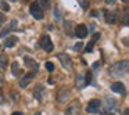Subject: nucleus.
Segmentation results:
<instances>
[{
  "mask_svg": "<svg viewBox=\"0 0 129 115\" xmlns=\"http://www.w3.org/2000/svg\"><path fill=\"white\" fill-rule=\"evenodd\" d=\"M67 93L68 92L65 89H62L61 92H60V94H58V101H60V103H64V101H65V98H67V97H65L64 94H67Z\"/></svg>",
  "mask_w": 129,
  "mask_h": 115,
  "instance_id": "obj_18",
  "label": "nucleus"
},
{
  "mask_svg": "<svg viewBox=\"0 0 129 115\" xmlns=\"http://www.w3.org/2000/svg\"><path fill=\"white\" fill-rule=\"evenodd\" d=\"M0 7H2V9H3L4 11H9V10H10L9 4H7V3H4V2H0Z\"/></svg>",
  "mask_w": 129,
  "mask_h": 115,
  "instance_id": "obj_21",
  "label": "nucleus"
},
{
  "mask_svg": "<svg viewBox=\"0 0 129 115\" xmlns=\"http://www.w3.org/2000/svg\"><path fill=\"white\" fill-rule=\"evenodd\" d=\"M126 73H128V61L126 60L114 64L110 69V75L111 76H122V75H126Z\"/></svg>",
  "mask_w": 129,
  "mask_h": 115,
  "instance_id": "obj_1",
  "label": "nucleus"
},
{
  "mask_svg": "<svg viewBox=\"0 0 129 115\" xmlns=\"http://www.w3.org/2000/svg\"><path fill=\"white\" fill-rule=\"evenodd\" d=\"M15 26H17V21H15V20H13L11 22H10V25L7 26V28H4L3 31L0 32V37H4V36H6V35L9 33V32H10V29L15 28Z\"/></svg>",
  "mask_w": 129,
  "mask_h": 115,
  "instance_id": "obj_11",
  "label": "nucleus"
},
{
  "mask_svg": "<svg viewBox=\"0 0 129 115\" xmlns=\"http://www.w3.org/2000/svg\"><path fill=\"white\" fill-rule=\"evenodd\" d=\"M106 21L108 24H115L117 22V13H108V11H106Z\"/></svg>",
  "mask_w": 129,
  "mask_h": 115,
  "instance_id": "obj_12",
  "label": "nucleus"
},
{
  "mask_svg": "<svg viewBox=\"0 0 129 115\" xmlns=\"http://www.w3.org/2000/svg\"><path fill=\"white\" fill-rule=\"evenodd\" d=\"M100 105H101L100 100H92L89 104H87L86 111L90 112V114H94V112H97L99 109H100Z\"/></svg>",
  "mask_w": 129,
  "mask_h": 115,
  "instance_id": "obj_5",
  "label": "nucleus"
},
{
  "mask_svg": "<svg viewBox=\"0 0 129 115\" xmlns=\"http://www.w3.org/2000/svg\"><path fill=\"white\" fill-rule=\"evenodd\" d=\"M85 86H86L85 78L82 75H78V76H76V87H78V89H83Z\"/></svg>",
  "mask_w": 129,
  "mask_h": 115,
  "instance_id": "obj_15",
  "label": "nucleus"
},
{
  "mask_svg": "<svg viewBox=\"0 0 129 115\" xmlns=\"http://www.w3.org/2000/svg\"><path fill=\"white\" fill-rule=\"evenodd\" d=\"M57 57H58L60 62H61L62 67H64L67 71L72 69V60H71L70 56H67V54H64V53H60V54H57Z\"/></svg>",
  "mask_w": 129,
  "mask_h": 115,
  "instance_id": "obj_3",
  "label": "nucleus"
},
{
  "mask_svg": "<svg viewBox=\"0 0 129 115\" xmlns=\"http://www.w3.org/2000/svg\"><path fill=\"white\" fill-rule=\"evenodd\" d=\"M7 62H9V58H7L6 54H0V68L2 69L7 67Z\"/></svg>",
  "mask_w": 129,
  "mask_h": 115,
  "instance_id": "obj_16",
  "label": "nucleus"
},
{
  "mask_svg": "<svg viewBox=\"0 0 129 115\" xmlns=\"http://www.w3.org/2000/svg\"><path fill=\"white\" fill-rule=\"evenodd\" d=\"M75 35L78 37H81V39H83V37L87 36V28L85 25H78L75 28Z\"/></svg>",
  "mask_w": 129,
  "mask_h": 115,
  "instance_id": "obj_7",
  "label": "nucleus"
},
{
  "mask_svg": "<svg viewBox=\"0 0 129 115\" xmlns=\"http://www.w3.org/2000/svg\"><path fill=\"white\" fill-rule=\"evenodd\" d=\"M17 42H18L17 36H10V37H7V39L4 40V46H6V47H13Z\"/></svg>",
  "mask_w": 129,
  "mask_h": 115,
  "instance_id": "obj_14",
  "label": "nucleus"
},
{
  "mask_svg": "<svg viewBox=\"0 0 129 115\" xmlns=\"http://www.w3.org/2000/svg\"><path fill=\"white\" fill-rule=\"evenodd\" d=\"M11 2H15V0H11Z\"/></svg>",
  "mask_w": 129,
  "mask_h": 115,
  "instance_id": "obj_32",
  "label": "nucleus"
},
{
  "mask_svg": "<svg viewBox=\"0 0 129 115\" xmlns=\"http://www.w3.org/2000/svg\"><path fill=\"white\" fill-rule=\"evenodd\" d=\"M4 21H6V17H4V14H2V13H0V25H2Z\"/></svg>",
  "mask_w": 129,
  "mask_h": 115,
  "instance_id": "obj_25",
  "label": "nucleus"
},
{
  "mask_svg": "<svg viewBox=\"0 0 129 115\" xmlns=\"http://www.w3.org/2000/svg\"><path fill=\"white\" fill-rule=\"evenodd\" d=\"M123 2H125V3H128V0H123Z\"/></svg>",
  "mask_w": 129,
  "mask_h": 115,
  "instance_id": "obj_31",
  "label": "nucleus"
},
{
  "mask_svg": "<svg viewBox=\"0 0 129 115\" xmlns=\"http://www.w3.org/2000/svg\"><path fill=\"white\" fill-rule=\"evenodd\" d=\"M25 64H26V67L28 68H31V69H34L35 72H36L38 69H39V67H38V64H36V61H34V60H31L29 57H25Z\"/></svg>",
  "mask_w": 129,
  "mask_h": 115,
  "instance_id": "obj_10",
  "label": "nucleus"
},
{
  "mask_svg": "<svg viewBox=\"0 0 129 115\" xmlns=\"http://www.w3.org/2000/svg\"><path fill=\"white\" fill-rule=\"evenodd\" d=\"M114 2H115V0H106V3H107V4H112Z\"/></svg>",
  "mask_w": 129,
  "mask_h": 115,
  "instance_id": "obj_28",
  "label": "nucleus"
},
{
  "mask_svg": "<svg viewBox=\"0 0 129 115\" xmlns=\"http://www.w3.org/2000/svg\"><path fill=\"white\" fill-rule=\"evenodd\" d=\"M40 47H42L45 51H47V53L53 51V43H51V39H50L49 35L42 36V39H40Z\"/></svg>",
  "mask_w": 129,
  "mask_h": 115,
  "instance_id": "obj_4",
  "label": "nucleus"
},
{
  "mask_svg": "<svg viewBox=\"0 0 129 115\" xmlns=\"http://www.w3.org/2000/svg\"><path fill=\"white\" fill-rule=\"evenodd\" d=\"M54 17H56L57 20H60V18H61V11H60L58 9H56V11H54Z\"/></svg>",
  "mask_w": 129,
  "mask_h": 115,
  "instance_id": "obj_22",
  "label": "nucleus"
},
{
  "mask_svg": "<svg viewBox=\"0 0 129 115\" xmlns=\"http://www.w3.org/2000/svg\"><path fill=\"white\" fill-rule=\"evenodd\" d=\"M31 14H32V17L36 18V20H42L43 18V9H42L39 2H34V3L31 4Z\"/></svg>",
  "mask_w": 129,
  "mask_h": 115,
  "instance_id": "obj_2",
  "label": "nucleus"
},
{
  "mask_svg": "<svg viewBox=\"0 0 129 115\" xmlns=\"http://www.w3.org/2000/svg\"><path fill=\"white\" fill-rule=\"evenodd\" d=\"M45 65H46V69H47V71H50V72H53V71H54V65H53V62L47 61Z\"/></svg>",
  "mask_w": 129,
  "mask_h": 115,
  "instance_id": "obj_19",
  "label": "nucleus"
},
{
  "mask_svg": "<svg viewBox=\"0 0 129 115\" xmlns=\"http://www.w3.org/2000/svg\"><path fill=\"white\" fill-rule=\"evenodd\" d=\"M42 92H43L42 85H38V86L35 87V90H34V96H35V98H36L38 101H42Z\"/></svg>",
  "mask_w": 129,
  "mask_h": 115,
  "instance_id": "obj_13",
  "label": "nucleus"
},
{
  "mask_svg": "<svg viewBox=\"0 0 129 115\" xmlns=\"http://www.w3.org/2000/svg\"><path fill=\"white\" fill-rule=\"evenodd\" d=\"M123 115H129V109H125V111H123Z\"/></svg>",
  "mask_w": 129,
  "mask_h": 115,
  "instance_id": "obj_29",
  "label": "nucleus"
},
{
  "mask_svg": "<svg viewBox=\"0 0 129 115\" xmlns=\"http://www.w3.org/2000/svg\"><path fill=\"white\" fill-rule=\"evenodd\" d=\"M82 47H83V43H81V42H79V43H76V45L74 46V50H81Z\"/></svg>",
  "mask_w": 129,
  "mask_h": 115,
  "instance_id": "obj_24",
  "label": "nucleus"
},
{
  "mask_svg": "<svg viewBox=\"0 0 129 115\" xmlns=\"http://www.w3.org/2000/svg\"><path fill=\"white\" fill-rule=\"evenodd\" d=\"M93 45H94V42H93V40H92V42L89 43V45H87V47H86V51H87V53L93 50Z\"/></svg>",
  "mask_w": 129,
  "mask_h": 115,
  "instance_id": "obj_23",
  "label": "nucleus"
},
{
  "mask_svg": "<svg viewBox=\"0 0 129 115\" xmlns=\"http://www.w3.org/2000/svg\"><path fill=\"white\" fill-rule=\"evenodd\" d=\"M34 79V72H31V73H28V75H25V76H22V79L20 81V86L22 87H26L29 83H31V81Z\"/></svg>",
  "mask_w": 129,
  "mask_h": 115,
  "instance_id": "obj_9",
  "label": "nucleus"
},
{
  "mask_svg": "<svg viewBox=\"0 0 129 115\" xmlns=\"http://www.w3.org/2000/svg\"><path fill=\"white\" fill-rule=\"evenodd\" d=\"M83 78H85V82H86V85H89L90 82H92V73H90V72H86V75H85Z\"/></svg>",
  "mask_w": 129,
  "mask_h": 115,
  "instance_id": "obj_20",
  "label": "nucleus"
},
{
  "mask_svg": "<svg viewBox=\"0 0 129 115\" xmlns=\"http://www.w3.org/2000/svg\"><path fill=\"white\" fill-rule=\"evenodd\" d=\"M82 6H83V7H87V0H82Z\"/></svg>",
  "mask_w": 129,
  "mask_h": 115,
  "instance_id": "obj_27",
  "label": "nucleus"
},
{
  "mask_svg": "<svg viewBox=\"0 0 129 115\" xmlns=\"http://www.w3.org/2000/svg\"><path fill=\"white\" fill-rule=\"evenodd\" d=\"M65 115H79V104L78 101H74L65 111Z\"/></svg>",
  "mask_w": 129,
  "mask_h": 115,
  "instance_id": "obj_6",
  "label": "nucleus"
},
{
  "mask_svg": "<svg viewBox=\"0 0 129 115\" xmlns=\"http://www.w3.org/2000/svg\"><path fill=\"white\" fill-rule=\"evenodd\" d=\"M103 115H114V114H112L111 111H104V112H103Z\"/></svg>",
  "mask_w": 129,
  "mask_h": 115,
  "instance_id": "obj_26",
  "label": "nucleus"
},
{
  "mask_svg": "<svg viewBox=\"0 0 129 115\" xmlns=\"http://www.w3.org/2000/svg\"><path fill=\"white\" fill-rule=\"evenodd\" d=\"M13 115H24V114H22V112H14Z\"/></svg>",
  "mask_w": 129,
  "mask_h": 115,
  "instance_id": "obj_30",
  "label": "nucleus"
},
{
  "mask_svg": "<svg viewBox=\"0 0 129 115\" xmlns=\"http://www.w3.org/2000/svg\"><path fill=\"white\" fill-rule=\"evenodd\" d=\"M11 71H13V73H14L15 76H18V75H21V73H22V71H20V65H18V62H13Z\"/></svg>",
  "mask_w": 129,
  "mask_h": 115,
  "instance_id": "obj_17",
  "label": "nucleus"
},
{
  "mask_svg": "<svg viewBox=\"0 0 129 115\" xmlns=\"http://www.w3.org/2000/svg\"><path fill=\"white\" fill-rule=\"evenodd\" d=\"M111 90L115 93H119V94H122L123 92H125V86H123L122 82H114V83L111 85Z\"/></svg>",
  "mask_w": 129,
  "mask_h": 115,
  "instance_id": "obj_8",
  "label": "nucleus"
},
{
  "mask_svg": "<svg viewBox=\"0 0 129 115\" xmlns=\"http://www.w3.org/2000/svg\"><path fill=\"white\" fill-rule=\"evenodd\" d=\"M36 115H40V114H36Z\"/></svg>",
  "mask_w": 129,
  "mask_h": 115,
  "instance_id": "obj_33",
  "label": "nucleus"
}]
</instances>
